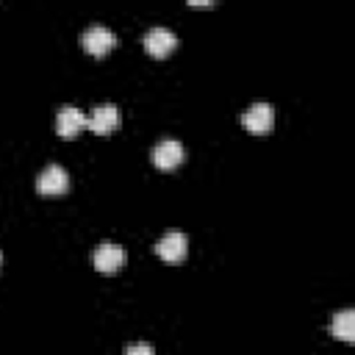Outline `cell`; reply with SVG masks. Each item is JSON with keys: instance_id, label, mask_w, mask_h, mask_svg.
Segmentation results:
<instances>
[{"instance_id": "277c9868", "label": "cell", "mask_w": 355, "mask_h": 355, "mask_svg": "<svg viewBox=\"0 0 355 355\" xmlns=\"http://www.w3.org/2000/svg\"><path fill=\"white\" fill-rule=\"evenodd\" d=\"M241 125L250 133H266L275 125V108L269 103H252L244 114H241Z\"/></svg>"}, {"instance_id": "ba28073f", "label": "cell", "mask_w": 355, "mask_h": 355, "mask_svg": "<svg viewBox=\"0 0 355 355\" xmlns=\"http://www.w3.org/2000/svg\"><path fill=\"white\" fill-rule=\"evenodd\" d=\"M119 125V108L114 103H100L92 108V116H86V128L94 133H108Z\"/></svg>"}, {"instance_id": "6da1fadb", "label": "cell", "mask_w": 355, "mask_h": 355, "mask_svg": "<svg viewBox=\"0 0 355 355\" xmlns=\"http://www.w3.org/2000/svg\"><path fill=\"white\" fill-rule=\"evenodd\" d=\"M80 44H83V50L86 53H92V55H103V53H108L114 44H116V33L111 31V28H105V25H89L83 33H80Z\"/></svg>"}, {"instance_id": "52a82bcc", "label": "cell", "mask_w": 355, "mask_h": 355, "mask_svg": "<svg viewBox=\"0 0 355 355\" xmlns=\"http://www.w3.org/2000/svg\"><path fill=\"white\" fill-rule=\"evenodd\" d=\"M189 250V239L183 230H166L158 241H155V252L164 258V261H180Z\"/></svg>"}, {"instance_id": "3957f363", "label": "cell", "mask_w": 355, "mask_h": 355, "mask_svg": "<svg viewBox=\"0 0 355 355\" xmlns=\"http://www.w3.org/2000/svg\"><path fill=\"white\" fill-rule=\"evenodd\" d=\"M141 44H144V50H147L150 55L161 58V55H166V53H172V50H175L178 36H175L169 28H164V25H153V28L144 33Z\"/></svg>"}, {"instance_id": "9c48e42d", "label": "cell", "mask_w": 355, "mask_h": 355, "mask_svg": "<svg viewBox=\"0 0 355 355\" xmlns=\"http://www.w3.org/2000/svg\"><path fill=\"white\" fill-rule=\"evenodd\" d=\"M80 128H86V114L78 105H61L55 114V130L64 139H72Z\"/></svg>"}, {"instance_id": "30bf717a", "label": "cell", "mask_w": 355, "mask_h": 355, "mask_svg": "<svg viewBox=\"0 0 355 355\" xmlns=\"http://www.w3.org/2000/svg\"><path fill=\"white\" fill-rule=\"evenodd\" d=\"M330 333L341 341H355V311L352 308L336 311L330 319Z\"/></svg>"}, {"instance_id": "8992f818", "label": "cell", "mask_w": 355, "mask_h": 355, "mask_svg": "<svg viewBox=\"0 0 355 355\" xmlns=\"http://www.w3.org/2000/svg\"><path fill=\"white\" fill-rule=\"evenodd\" d=\"M183 155H186V150H183V144H180L178 139H161V141L150 150V158H153V164H155L158 169H172V166H178V164L183 161Z\"/></svg>"}, {"instance_id": "8fae6325", "label": "cell", "mask_w": 355, "mask_h": 355, "mask_svg": "<svg viewBox=\"0 0 355 355\" xmlns=\"http://www.w3.org/2000/svg\"><path fill=\"white\" fill-rule=\"evenodd\" d=\"M122 355H155V352H153V347H150L147 341H133V344L125 347Z\"/></svg>"}, {"instance_id": "7a4b0ae2", "label": "cell", "mask_w": 355, "mask_h": 355, "mask_svg": "<svg viewBox=\"0 0 355 355\" xmlns=\"http://www.w3.org/2000/svg\"><path fill=\"white\" fill-rule=\"evenodd\" d=\"M92 261H94V269L97 272L111 275V272H116L125 263V250L116 241H100L97 250H94V255H92Z\"/></svg>"}, {"instance_id": "5b68a950", "label": "cell", "mask_w": 355, "mask_h": 355, "mask_svg": "<svg viewBox=\"0 0 355 355\" xmlns=\"http://www.w3.org/2000/svg\"><path fill=\"white\" fill-rule=\"evenodd\" d=\"M36 189L42 194H61L69 189V175L61 164H47L39 175H36Z\"/></svg>"}]
</instances>
